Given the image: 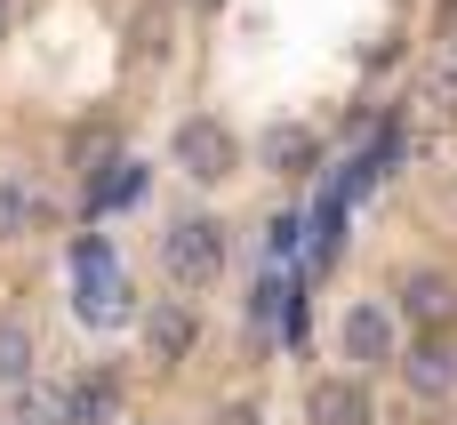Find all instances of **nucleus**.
<instances>
[{"label":"nucleus","instance_id":"obj_6","mask_svg":"<svg viewBox=\"0 0 457 425\" xmlns=\"http://www.w3.org/2000/svg\"><path fill=\"white\" fill-rule=\"evenodd\" d=\"M337 338H345V362H353V370H378V362H394V313H386V305H353Z\"/></svg>","mask_w":457,"mask_h":425},{"label":"nucleus","instance_id":"obj_1","mask_svg":"<svg viewBox=\"0 0 457 425\" xmlns=\"http://www.w3.org/2000/svg\"><path fill=\"white\" fill-rule=\"evenodd\" d=\"M161 273H169L177 289H209V281L225 273V225H217V217H177V225L161 233Z\"/></svg>","mask_w":457,"mask_h":425},{"label":"nucleus","instance_id":"obj_8","mask_svg":"<svg viewBox=\"0 0 457 425\" xmlns=\"http://www.w3.org/2000/svg\"><path fill=\"white\" fill-rule=\"evenodd\" d=\"M402 378H410V394L442 402V394L457 386V354H450V338H418V346H410V362H402Z\"/></svg>","mask_w":457,"mask_h":425},{"label":"nucleus","instance_id":"obj_17","mask_svg":"<svg viewBox=\"0 0 457 425\" xmlns=\"http://www.w3.org/2000/svg\"><path fill=\"white\" fill-rule=\"evenodd\" d=\"M217 425H265V410H257V402H225V410H217Z\"/></svg>","mask_w":457,"mask_h":425},{"label":"nucleus","instance_id":"obj_18","mask_svg":"<svg viewBox=\"0 0 457 425\" xmlns=\"http://www.w3.org/2000/svg\"><path fill=\"white\" fill-rule=\"evenodd\" d=\"M8 16H16V0H0V40H8Z\"/></svg>","mask_w":457,"mask_h":425},{"label":"nucleus","instance_id":"obj_14","mask_svg":"<svg viewBox=\"0 0 457 425\" xmlns=\"http://www.w3.org/2000/svg\"><path fill=\"white\" fill-rule=\"evenodd\" d=\"M426 104H434V121H457V56H450V64H434V80H426Z\"/></svg>","mask_w":457,"mask_h":425},{"label":"nucleus","instance_id":"obj_5","mask_svg":"<svg viewBox=\"0 0 457 425\" xmlns=\"http://www.w3.org/2000/svg\"><path fill=\"white\" fill-rule=\"evenodd\" d=\"M305 418L313 425H378V410H370V386L361 378H321L305 394Z\"/></svg>","mask_w":457,"mask_h":425},{"label":"nucleus","instance_id":"obj_12","mask_svg":"<svg viewBox=\"0 0 457 425\" xmlns=\"http://www.w3.org/2000/svg\"><path fill=\"white\" fill-rule=\"evenodd\" d=\"M16 425H72L64 386H24V394H16Z\"/></svg>","mask_w":457,"mask_h":425},{"label":"nucleus","instance_id":"obj_9","mask_svg":"<svg viewBox=\"0 0 457 425\" xmlns=\"http://www.w3.org/2000/svg\"><path fill=\"white\" fill-rule=\"evenodd\" d=\"M64 410H72V425H120V378H112V370L72 378V386H64Z\"/></svg>","mask_w":457,"mask_h":425},{"label":"nucleus","instance_id":"obj_3","mask_svg":"<svg viewBox=\"0 0 457 425\" xmlns=\"http://www.w3.org/2000/svg\"><path fill=\"white\" fill-rule=\"evenodd\" d=\"M129 313V281L112 273V249L104 241H80V321H120Z\"/></svg>","mask_w":457,"mask_h":425},{"label":"nucleus","instance_id":"obj_2","mask_svg":"<svg viewBox=\"0 0 457 425\" xmlns=\"http://www.w3.org/2000/svg\"><path fill=\"white\" fill-rule=\"evenodd\" d=\"M177 169H185L193 185H225V177L241 169V145H233V129H225V121H209V112L177 121Z\"/></svg>","mask_w":457,"mask_h":425},{"label":"nucleus","instance_id":"obj_10","mask_svg":"<svg viewBox=\"0 0 457 425\" xmlns=\"http://www.w3.org/2000/svg\"><path fill=\"white\" fill-rule=\"evenodd\" d=\"M257 153H265V169H273V177H313V161H321V137L281 121V129H265V145H257Z\"/></svg>","mask_w":457,"mask_h":425},{"label":"nucleus","instance_id":"obj_15","mask_svg":"<svg viewBox=\"0 0 457 425\" xmlns=\"http://www.w3.org/2000/svg\"><path fill=\"white\" fill-rule=\"evenodd\" d=\"M137 193H145V169H137V161H120V177H104V185H96V209H112V201H137Z\"/></svg>","mask_w":457,"mask_h":425},{"label":"nucleus","instance_id":"obj_11","mask_svg":"<svg viewBox=\"0 0 457 425\" xmlns=\"http://www.w3.org/2000/svg\"><path fill=\"white\" fill-rule=\"evenodd\" d=\"M32 378V329L0 313V386H24Z\"/></svg>","mask_w":457,"mask_h":425},{"label":"nucleus","instance_id":"obj_4","mask_svg":"<svg viewBox=\"0 0 457 425\" xmlns=\"http://www.w3.org/2000/svg\"><path fill=\"white\" fill-rule=\"evenodd\" d=\"M402 321H410L418 338H442L457 321V281L450 273H410V281H402Z\"/></svg>","mask_w":457,"mask_h":425},{"label":"nucleus","instance_id":"obj_7","mask_svg":"<svg viewBox=\"0 0 457 425\" xmlns=\"http://www.w3.org/2000/svg\"><path fill=\"white\" fill-rule=\"evenodd\" d=\"M193 338H201V321H193V305H177V297H161L153 313H145V346H153V362H185L193 354Z\"/></svg>","mask_w":457,"mask_h":425},{"label":"nucleus","instance_id":"obj_16","mask_svg":"<svg viewBox=\"0 0 457 425\" xmlns=\"http://www.w3.org/2000/svg\"><path fill=\"white\" fill-rule=\"evenodd\" d=\"M137 56L153 64V56H169V24H161V8H145L137 16Z\"/></svg>","mask_w":457,"mask_h":425},{"label":"nucleus","instance_id":"obj_13","mask_svg":"<svg viewBox=\"0 0 457 425\" xmlns=\"http://www.w3.org/2000/svg\"><path fill=\"white\" fill-rule=\"evenodd\" d=\"M32 217H40V209H32V193H24V185H8V177H0V241H16V233H24V225H32Z\"/></svg>","mask_w":457,"mask_h":425}]
</instances>
